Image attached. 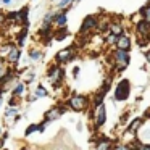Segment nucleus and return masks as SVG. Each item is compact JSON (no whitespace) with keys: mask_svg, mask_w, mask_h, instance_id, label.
<instances>
[{"mask_svg":"<svg viewBox=\"0 0 150 150\" xmlns=\"http://www.w3.org/2000/svg\"><path fill=\"white\" fill-rule=\"evenodd\" d=\"M127 95H129V81H127V79H123V81H120V84H118L115 97H116L118 100H126Z\"/></svg>","mask_w":150,"mask_h":150,"instance_id":"nucleus-1","label":"nucleus"},{"mask_svg":"<svg viewBox=\"0 0 150 150\" xmlns=\"http://www.w3.org/2000/svg\"><path fill=\"white\" fill-rule=\"evenodd\" d=\"M86 103H87V100H86V97H82V95H74V97H71V100H69V107L76 111L84 110Z\"/></svg>","mask_w":150,"mask_h":150,"instance_id":"nucleus-2","label":"nucleus"},{"mask_svg":"<svg viewBox=\"0 0 150 150\" xmlns=\"http://www.w3.org/2000/svg\"><path fill=\"white\" fill-rule=\"evenodd\" d=\"M115 58H116L118 63V69H124L129 63V55H127V52H123V50H118L115 53Z\"/></svg>","mask_w":150,"mask_h":150,"instance_id":"nucleus-3","label":"nucleus"},{"mask_svg":"<svg viewBox=\"0 0 150 150\" xmlns=\"http://www.w3.org/2000/svg\"><path fill=\"white\" fill-rule=\"evenodd\" d=\"M107 120V111H105V105H98L97 107V115H95V124L97 126H102Z\"/></svg>","mask_w":150,"mask_h":150,"instance_id":"nucleus-4","label":"nucleus"},{"mask_svg":"<svg viewBox=\"0 0 150 150\" xmlns=\"http://www.w3.org/2000/svg\"><path fill=\"white\" fill-rule=\"evenodd\" d=\"M116 45H118V50H123V52H127L131 49V40L127 39L126 36H120L116 39Z\"/></svg>","mask_w":150,"mask_h":150,"instance_id":"nucleus-5","label":"nucleus"},{"mask_svg":"<svg viewBox=\"0 0 150 150\" xmlns=\"http://www.w3.org/2000/svg\"><path fill=\"white\" fill-rule=\"evenodd\" d=\"M95 26H97V21H95V18H94V16H87V18L84 20V23H82V26H81V31H82V33H87V31L94 29Z\"/></svg>","mask_w":150,"mask_h":150,"instance_id":"nucleus-6","label":"nucleus"},{"mask_svg":"<svg viewBox=\"0 0 150 150\" xmlns=\"http://www.w3.org/2000/svg\"><path fill=\"white\" fill-rule=\"evenodd\" d=\"M73 58V55H71V49H66V50H62V52L57 55V60L58 62H62V63H65V62H68V60H71Z\"/></svg>","mask_w":150,"mask_h":150,"instance_id":"nucleus-7","label":"nucleus"},{"mask_svg":"<svg viewBox=\"0 0 150 150\" xmlns=\"http://www.w3.org/2000/svg\"><path fill=\"white\" fill-rule=\"evenodd\" d=\"M62 111L63 110H58V108H52L50 111H47V115H45V120L47 121H52V120H57V118L62 115Z\"/></svg>","mask_w":150,"mask_h":150,"instance_id":"nucleus-8","label":"nucleus"},{"mask_svg":"<svg viewBox=\"0 0 150 150\" xmlns=\"http://www.w3.org/2000/svg\"><path fill=\"white\" fill-rule=\"evenodd\" d=\"M140 126H142V120H140V118H136V120H134L132 123H131V126L127 127V132H129V134H134Z\"/></svg>","mask_w":150,"mask_h":150,"instance_id":"nucleus-9","label":"nucleus"},{"mask_svg":"<svg viewBox=\"0 0 150 150\" xmlns=\"http://www.w3.org/2000/svg\"><path fill=\"white\" fill-rule=\"evenodd\" d=\"M137 29H139V34H149V29H150V23H147L145 20L140 21L137 24Z\"/></svg>","mask_w":150,"mask_h":150,"instance_id":"nucleus-10","label":"nucleus"},{"mask_svg":"<svg viewBox=\"0 0 150 150\" xmlns=\"http://www.w3.org/2000/svg\"><path fill=\"white\" fill-rule=\"evenodd\" d=\"M18 58H20V50L16 49V47H13V50H11L10 53H8V62L11 63H16Z\"/></svg>","mask_w":150,"mask_h":150,"instance_id":"nucleus-11","label":"nucleus"},{"mask_svg":"<svg viewBox=\"0 0 150 150\" xmlns=\"http://www.w3.org/2000/svg\"><path fill=\"white\" fill-rule=\"evenodd\" d=\"M110 147H111L110 140H100L97 144V147H95V150H110Z\"/></svg>","mask_w":150,"mask_h":150,"instance_id":"nucleus-12","label":"nucleus"},{"mask_svg":"<svg viewBox=\"0 0 150 150\" xmlns=\"http://www.w3.org/2000/svg\"><path fill=\"white\" fill-rule=\"evenodd\" d=\"M121 33H123V28H121L120 24H113V26H111V34H113V36H118V37H120Z\"/></svg>","mask_w":150,"mask_h":150,"instance_id":"nucleus-13","label":"nucleus"},{"mask_svg":"<svg viewBox=\"0 0 150 150\" xmlns=\"http://www.w3.org/2000/svg\"><path fill=\"white\" fill-rule=\"evenodd\" d=\"M24 94V86L23 84H18L16 89L13 91V95H23Z\"/></svg>","mask_w":150,"mask_h":150,"instance_id":"nucleus-14","label":"nucleus"},{"mask_svg":"<svg viewBox=\"0 0 150 150\" xmlns=\"http://www.w3.org/2000/svg\"><path fill=\"white\" fill-rule=\"evenodd\" d=\"M57 23L60 24V26H63V24L66 23V15L62 13V15H57Z\"/></svg>","mask_w":150,"mask_h":150,"instance_id":"nucleus-15","label":"nucleus"},{"mask_svg":"<svg viewBox=\"0 0 150 150\" xmlns=\"http://www.w3.org/2000/svg\"><path fill=\"white\" fill-rule=\"evenodd\" d=\"M140 11L145 13V21H147V23H150V4H149V7H144Z\"/></svg>","mask_w":150,"mask_h":150,"instance_id":"nucleus-16","label":"nucleus"},{"mask_svg":"<svg viewBox=\"0 0 150 150\" xmlns=\"http://www.w3.org/2000/svg\"><path fill=\"white\" fill-rule=\"evenodd\" d=\"M47 95V91L40 86V87H37V91H36V97H45Z\"/></svg>","mask_w":150,"mask_h":150,"instance_id":"nucleus-17","label":"nucleus"},{"mask_svg":"<svg viewBox=\"0 0 150 150\" xmlns=\"http://www.w3.org/2000/svg\"><path fill=\"white\" fill-rule=\"evenodd\" d=\"M36 129H40V126H36V124H33V126H29L26 129V136H29L31 132H33V131H36Z\"/></svg>","mask_w":150,"mask_h":150,"instance_id":"nucleus-18","label":"nucleus"},{"mask_svg":"<svg viewBox=\"0 0 150 150\" xmlns=\"http://www.w3.org/2000/svg\"><path fill=\"white\" fill-rule=\"evenodd\" d=\"M31 58H33V60H39L40 58V52H31Z\"/></svg>","mask_w":150,"mask_h":150,"instance_id":"nucleus-19","label":"nucleus"},{"mask_svg":"<svg viewBox=\"0 0 150 150\" xmlns=\"http://www.w3.org/2000/svg\"><path fill=\"white\" fill-rule=\"evenodd\" d=\"M2 74H5V65H4V62H2V57H0V76Z\"/></svg>","mask_w":150,"mask_h":150,"instance_id":"nucleus-20","label":"nucleus"},{"mask_svg":"<svg viewBox=\"0 0 150 150\" xmlns=\"http://www.w3.org/2000/svg\"><path fill=\"white\" fill-rule=\"evenodd\" d=\"M10 115H16V108H7V116Z\"/></svg>","mask_w":150,"mask_h":150,"instance_id":"nucleus-21","label":"nucleus"},{"mask_svg":"<svg viewBox=\"0 0 150 150\" xmlns=\"http://www.w3.org/2000/svg\"><path fill=\"white\" fill-rule=\"evenodd\" d=\"M113 150H131V149H129L127 145H116Z\"/></svg>","mask_w":150,"mask_h":150,"instance_id":"nucleus-22","label":"nucleus"},{"mask_svg":"<svg viewBox=\"0 0 150 150\" xmlns=\"http://www.w3.org/2000/svg\"><path fill=\"white\" fill-rule=\"evenodd\" d=\"M69 2H71V0H60V4H58V7L62 8V7H66V5L69 4Z\"/></svg>","mask_w":150,"mask_h":150,"instance_id":"nucleus-23","label":"nucleus"},{"mask_svg":"<svg viewBox=\"0 0 150 150\" xmlns=\"http://www.w3.org/2000/svg\"><path fill=\"white\" fill-rule=\"evenodd\" d=\"M139 150H150V145H145V144H144V145L139 147Z\"/></svg>","mask_w":150,"mask_h":150,"instance_id":"nucleus-24","label":"nucleus"},{"mask_svg":"<svg viewBox=\"0 0 150 150\" xmlns=\"http://www.w3.org/2000/svg\"><path fill=\"white\" fill-rule=\"evenodd\" d=\"M2 2H4L5 5H8V4H10V2H11V0H2Z\"/></svg>","mask_w":150,"mask_h":150,"instance_id":"nucleus-25","label":"nucleus"},{"mask_svg":"<svg viewBox=\"0 0 150 150\" xmlns=\"http://www.w3.org/2000/svg\"><path fill=\"white\" fill-rule=\"evenodd\" d=\"M5 20V16H4V15H2V13H0V23H2V21H4Z\"/></svg>","mask_w":150,"mask_h":150,"instance_id":"nucleus-26","label":"nucleus"}]
</instances>
